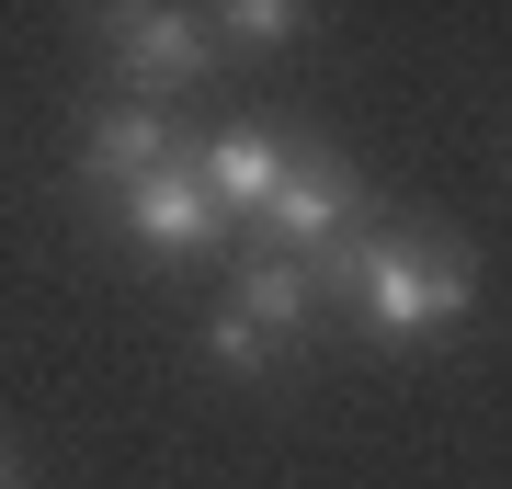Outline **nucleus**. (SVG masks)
<instances>
[{
	"mask_svg": "<svg viewBox=\"0 0 512 489\" xmlns=\"http://www.w3.org/2000/svg\"><path fill=\"white\" fill-rule=\"evenodd\" d=\"M342 308H353V330H365V342L421 353V342H444V330L478 308V262H467V239H456V228H433V217L365 228Z\"/></svg>",
	"mask_w": 512,
	"mask_h": 489,
	"instance_id": "obj_1",
	"label": "nucleus"
},
{
	"mask_svg": "<svg viewBox=\"0 0 512 489\" xmlns=\"http://www.w3.org/2000/svg\"><path fill=\"white\" fill-rule=\"evenodd\" d=\"M92 35H103V57H114V91H126V103L194 91L205 69H217V35H205V12H148V0H126V12H103Z\"/></svg>",
	"mask_w": 512,
	"mask_h": 489,
	"instance_id": "obj_3",
	"label": "nucleus"
},
{
	"mask_svg": "<svg viewBox=\"0 0 512 489\" xmlns=\"http://www.w3.org/2000/svg\"><path fill=\"white\" fill-rule=\"evenodd\" d=\"M205 35H217V57L228 46H285V35H308V12L296 0H228V12H205Z\"/></svg>",
	"mask_w": 512,
	"mask_h": 489,
	"instance_id": "obj_7",
	"label": "nucleus"
},
{
	"mask_svg": "<svg viewBox=\"0 0 512 489\" xmlns=\"http://www.w3.org/2000/svg\"><path fill=\"white\" fill-rule=\"evenodd\" d=\"M183 148H194V126H183V114H160V103H126V91H114V103H92V126H80V182H92V194L114 205L126 182L171 171Z\"/></svg>",
	"mask_w": 512,
	"mask_h": 489,
	"instance_id": "obj_5",
	"label": "nucleus"
},
{
	"mask_svg": "<svg viewBox=\"0 0 512 489\" xmlns=\"http://www.w3.org/2000/svg\"><path fill=\"white\" fill-rule=\"evenodd\" d=\"M0 489H23V467H12V444H0Z\"/></svg>",
	"mask_w": 512,
	"mask_h": 489,
	"instance_id": "obj_8",
	"label": "nucleus"
},
{
	"mask_svg": "<svg viewBox=\"0 0 512 489\" xmlns=\"http://www.w3.org/2000/svg\"><path fill=\"white\" fill-rule=\"evenodd\" d=\"M308 342H319V285L296 262L251 251L228 273V308L205 319V364L217 376H285V364H308Z\"/></svg>",
	"mask_w": 512,
	"mask_h": 489,
	"instance_id": "obj_2",
	"label": "nucleus"
},
{
	"mask_svg": "<svg viewBox=\"0 0 512 489\" xmlns=\"http://www.w3.org/2000/svg\"><path fill=\"white\" fill-rule=\"evenodd\" d=\"M114 239H126V251H148V262H205V251H228V217L205 205L194 148H183L171 171H148V182H126V194H114Z\"/></svg>",
	"mask_w": 512,
	"mask_h": 489,
	"instance_id": "obj_4",
	"label": "nucleus"
},
{
	"mask_svg": "<svg viewBox=\"0 0 512 489\" xmlns=\"http://www.w3.org/2000/svg\"><path fill=\"white\" fill-rule=\"evenodd\" d=\"M194 171H205V205L228 217V239H251L262 205H274V182H285V126H228V137H205Z\"/></svg>",
	"mask_w": 512,
	"mask_h": 489,
	"instance_id": "obj_6",
	"label": "nucleus"
}]
</instances>
